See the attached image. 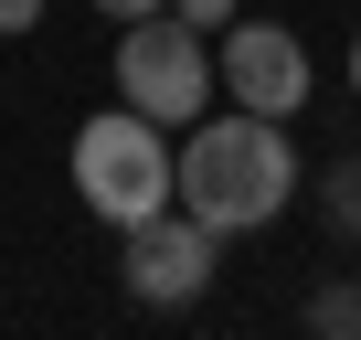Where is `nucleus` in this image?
<instances>
[{
    "mask_svg": "<svg viewBox=\"0 0 361 340\" xmlns=\"http://www.w3.org/2000/svg\"><path fill=\"white\" fill-rule=\"evenodd\" d=\"M75 192H85V213L96 224H149L159 202H180V149H170V128H149L138 107H106V117H85L75 128Z\"/></svg>",
    "mask_w": 361,
    "mask_h": 340,
    "instance_id": "f03ea898",
    "label": "nucleus"
},
{
    "mask_svg": "<svg viewBox=\"0 0 361 340\" xmlns=\"http://www.w3.org/2000/svg\"><path fill=\"white\" fill-rule=\"evenodd\" d=\"M350 85H361V43H350Z\"/></svg>",
    "mask_w": 361,
    "mask_h": 340,
    "instance_id": "9b49d317",
    "label": "nucleus"
},
{
    "mask_svg": "<svg viewBox=\"0 0 361 340\" xmlns=\"http://www.w3.org/2000/svg\"><path fill=\"white\" fill-rule=\"evenodd\" d=\"M319 213H329L340 234H361V159H340V170H319Z\"/></svg>",
    "mask_w": 361,
    "mask_h": 340,
    "instance_id": "423d86ee",
    "label": "nucleus"
},
{
    "mask_svg": "<svg viewBox=\"0 0 361 340\" xmlns=\"http://www.w3.org/2000/svg\"><path fill=\"white\" fill-rule=\"evenodd\" d=\"M308 319H319V340H361V287H319Z\"/></svg>",
    "mask_w": 361,
    "mask_h": 340,
    "instance_id": "0eeeda50",
    "label": "nucleus"
},
{
    "mask_svg": "<svg viewBox=\"0 0 361 340\" xmlns=\"http://www.w3.org/2000/svg\"><path fill=\"white\" fill-rule=\"evenodd\" d=\"M213 85L255 117H298L308 107V43L287 22H224V54H213Z\"/></svg>",
    "mask_w": 361,
    "mask_h": 340,
    "instance_id": "39448f33",
    "label": "nucleus"
},
{
    "mask_svg": "<svg viewBox=\"0 0 361 340\" xmlns=\"http://www.w3.org/2000/svg\"><path fill=\"white\" fill-rule=\"evenodd\" d=\"M298 202V149H287V117H202L180 138V213H202L213 234H255Z\"/></svg>",
    "mask_w": 361,
    "mask_h": 340,
    "instance_id": "f257e3e1",
    "label": "nucleus"
},
{
    "mask_svg": "<svg viewBox=\"0 0 361 340\" xmlns=\"http://www.w3.org/2000/svg\"><path fill=\"white\" fill-rule=\"evenodd\" d=\"M106 22H149V11H170V0H96Z\"/></svg>",
    "mask_w": 361,
    "mask_h": 340,
    "instance_id": "9d476101",
    "label": "nucleus"
},
{
    "mask_svg": "<svg viewBox=\"0 0 361 340\" xmlns=\"http://www.w3.org/2000/svg\"><path fill=\"white\" fill-rule=\"evenodd\" d=\"M43 22V0H0V32H32Z\"/></svg>",
    "mask_w": 361,
    "mask_h": 340,
    "instance_id": "1a4fd4ad",
    "label": "nucleus"
},
{
    "mask_svg": "<svg viewBox=\"0 0 361 340\" xmlns=\"http://www.w3.org/2000/svg\"><path fill=\"white\" fill-rule=\"evenodd\" d=\"M117 85L149 128H202L213 107V54L180 11H149V22H117Z\"/></svg>",
    "mask_w": 361,
    "mask_h": 340,
    "instance_id": "7ed1b4c3",
    "label": "nucleus"
},
{
    "mask_svg": "<svg viewBox=\"0 0 361 340\" xmlns=\"http://www.w3.org/2000/svg\"><path fill=\"white\" fill-rule=\"evenodd\" d=\"M170 11H180V22H192V32H224V22H245V11H234V0H170Z\"/></svg>",
    "mask_w": 361,
    "mask_h": 340,
    "instance_id": "6e6552de",
    "label": "nucleus"
},
{
    "mask_svg": "<svg viewBox=\"0 0 361 340\" xmlns=\"http://www.w3.org/2000/svg\"><path fill=\"white\" fill-rule=\"evenodd\" d=\"M213 266H224V234H213L202 213H180V202H159L149 224L117 234V277H128L138 308H192V298L213 287Z\"/></svg>",
    "mask_w": 361,
    "mask_h": 340,
    "instance_id": "20e7f679",
    "label": "nucleus"
}]
</instances>
